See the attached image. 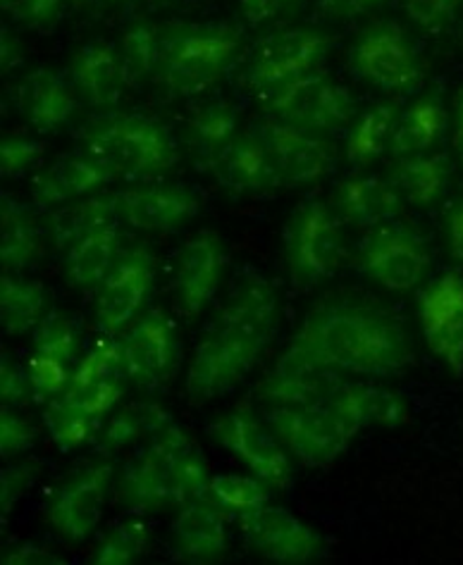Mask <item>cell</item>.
<instances>
[{"label":"cell","instance_id":"cell-3","mask_svg":"<svg viewBox=\"0 0 463 565\" xmlns=\"http://www.w3.org/2000/svg\"><path fill=\"white\" fill-rule=\"evenodd\" d=\"M208 463L185 435L168 425L146 444L117 478V501L131 511H156L187 505L208 494Z\"/></svg>","mask_w":463,"mask_h":565},{"label":"cell","instance_id":"cell-28","mask_svg":"<svg viewBox=\"0 0 463 565\" xmlns=\"http://www.w3.org/2000/svg\"><path fill=\"white\" fill-rule=\"evenodd\" d=\"M339 211L356 225H378L399 213V191L376 177H356L339 186Z\"/></svg>","mask_w":463,"mask_h":565},{"label":"cell","instance_id":"cell-13","mask_svg":"<svg viewBox=\"0 0 463 565\" xmlns=\"http://www.w3.org/2000/svg\"><path fill=\"white\" fill-rule=\"evenodd\" d=\"M423 337L432 353L461 375L463 370V279L444 275L421 294L418 301Z\"/></svg>","mask_w":463,"mask_h":565},{"label":"cell","instance_id":"cell-46","mask_svg":"<svg viewBox=\"0 0 463 565\" xmlns=\"http://www.w3.org/2000/svg\"><path fill=\"white\" fill-rule=\"evenodd\" d=\"M34 441L36 427L6 406V411L0 413V451H3V456H18Z\"/></svg>","mask_w":463,"mask_h":565},{"label":"cell","instance_id":"cell-39","mask_svg":"<svg viewBox=\"0 0 463 565\" xmlns=\"http://www.w3.org/2000/svg\"><path fill=\"white\" fill-rule=\"evenodd\" d=\"M123 373H125L123 344H117V341H111V339L98 341V344L77 363V370L72 373L67 392H80L84 386H92L98 382L119 380Z\"/></svg>","mask_w":463,"mask_h":565},{"label":"cell","instance_id":"cell-54","mask_svg":"<svg viewBox=\"0 0 463 565\" xmlns=\"http://www.w3.org/2000/svg\"><path fill=\"white\" fill-rule=\"evenodd\" d=\"M335 14H358L378 8L385 0H325Z\"/></svg>","mask_w":463,"mask_h":565},{"label":"cell","instance_id":"cell-10","mask_svg":"<svg viewBox=\"0 0 463 565\" xmlns=\"http://www.w3.org/2000/svg\"><path fill=\"white\" fill-rule=\"evenodd\" d=\"M239 527L253 552L273 563L304 565L323 554L318 532L277 505L265 503L259 511L239 515Z\"/></svg>","mask_w":463,"mask_h":565},{"label":"cell","instance_id":"cell-32","mask_svg":"<svg viewBox=\"0 0 463 565\" xmlns=\"http://www.w3.org/2000/svg\"><path fill=\"white\" fill-rule=\"evenodd\" d=\"M444 129V113L435 98L418 100L407 113L399 115L394 127L392 151L399 156H411L428 151L440 139Z\"/></svg>","mask_w":463,"mask_h":565},{"label":"cell","instance_id":"cell-56","mask_svg":"<svg viewBox=\"0 0 463 565\" xmlns=\"http://www.w3.org/2000/svg\"><path fill=\"white\" fill-rule=\"evenodd\" d=\"M459 143H463V113H461V125H459Z\"/></svg>","mask_w":463,"mask_h":565},{"label":"cell","instance_id":"cell-21","mask_svg":"<svg viewBox=\"0 0 463 565\" xmlns=\"http://www.w3.org/2000/svg\"><path fill=\"white\" fill-rule=\"evenodd\" d=\"M172 540L189 561H218L228 554V520L215 501H191L172 523Z\"/></svg>","mask_w":463,"mask_h":565},{"label":"cell","instance_id":"cell-43","mask_svg":"<svg viewBox=\"0 0 463 565\" xmlns=\"http://www.w3.org/2000/svg\"><path fill=\"white\" fill-rule=\"evenodd\" d=\"M119 217V207H117V196L115 199H92L82 203L80 207L67 215L65 227H63V236L65 242H74L80 239L82 234L94 232V230H103V227H115V222Z\"/></svg>","mask_w":463,"mask_h":565},{"label":"cell","instance_id":"cell-11","mask_svg":"<svg viewBox=\"0 0 463 565\" xmlns=\"http://www.w3.org/2000/svg\"><path fill=\"white\" fill-rule=\"evenodd\" d=\"M327 49H330V39L323 32L287 29V32H280L261 43L246 77L251 86L263 94L267 88L313 72V67L325 57Z\"/></svg>","mask_w":463,"mask_h":565},{"label":"cell","instance_id":"cell-36","mask_svg":"<svg viewBox=\"0 0 463 565\" xmlns=\"http://www.w3.org/2000/svg\"><path fill=\"white\" fill-rule=\"evenodd\" d=\"M208 499L215 501L222 511L246 515L263 509L267 499H271V492H267V484L256 475L244 478V475L222 472L213 475L211 482H208Z\"/></svg>","mask_w":463,"mask_h":565},{"label":"cell","instance_id":"cell-6","mask_svg":"<svg viewBox=\"0 0 463 565\" xmlns=\"http://www.w3.org/2000/svg\"><path fill=\"white\" fill-rule=\"evenodd\" d=\"M261 98L282 122L306 131L337 129L354 115V103L345 88L313 72L267 88Z\"/></svg>","mask_w":463,"mask_h":565},{"label":"cell","instance_id":"cell-29","mask_svg":"<svg viewBox=\"0 0 463 565\" xmlns=\"http://www.w3.org/2000/svg\"><path fill=\"white\" fill-rule=\"evenodd\" d=\"M49 316V294L39 281L18 277L0 279V322L6 334H24Z\"/></svg>","mask_w":463,"mask_h":565},{"label":"cell","instance_id":"cell-1","mask_svg":"<svg viewBox=\"0 0 463 565\" xmlns=\"http://www.w3.org/2000/svg\"><path fill=\"white\" fill-rule=\"evenodd\" d=\"M411 359L409 337L394 316L378 306L335 301L306 313L275 367L390 377Z\"/></svg>","mask_w":463,"mask_h":565},{"label":"cell","instance_id":"cell-18","mask_svg":"<svg viewBox=\"0 0 463 565\" xmlns=\"http://www.w3.org/2000/svg\"><path fill=\"white\" fill-rule=\"evenodd\" d=\"M125 373L139 386H158L175 370V334L170 320L154 310L123 341Z\"/></svg>","mask_w":463,"mask_h":565},{"label":"cell","instance_id":"cell-12","mask_svg":"<svg viewBox=\"0 0 463 565\" xmlns=\"http://www.w3.org/2000/svg\"><path fill=\"white\" fill-rule=\"evenodd\" d=\"M154 273L156 260L146 248L127 250L111 267L96 296V320L103 332H119L139 313L154 289Z\"/></svg>","mask_w":463,"mask_h":565},{"label":"cell","instance_id":"cell-5","mask_svg":"<svg viewBox=\"0 0 463 565\" xmlns=\"http://www.w3.org/2000/svg\"><path fill=\"white\" fill-rule=\"evenodd\" d=\"M239 39L232 32H189L162 43L158 74L162 86L177 96H197L228 72Z\"/></svg>","mask_w":463,"mask_h":565},{"label":"cell","instance_id":"cell-26","mask_svg":"<svg viewBox=\"0 0 463 565\" xmlns=\"http://www.w3.org/2000/svg\"><path fill=\"white\" fill-rule=\"evenodd\" d=\"M20 110L39 129L65 125L74 113V96L67 84L51 70H39L22 82L18 92Z\"/></svg>","mask_w":463,"mask_h":565},{"label":"cell","instance_id":"cell-44","mask_svg":"<svg viewBox=\"0 0 463 565\" xmlns=\"http://www.w3.org/2000/svg\"><path fill=\"white\" fill-rule=\"evenodd\" d=\"M27 375L29 382H32V390L41 396L65 394L72 380L63 361L51 359V355L43 353H34L32 359L27 361Z\"/></svg>","mask_w":463,"mask_h":565},{"label":"cell","instance_id":"cell-9","mask_svg":"<svg viewBox=\"0 0 463 565\" xmlns=\"http://www.w3.org/2000/svg\"><path fill=\"white\" fill-rule=\"evenodd\" d=\"M211 435L267 487L285 489L292 482V460L285 446L251 413L234 411L222 415L211 425Z\"/></svg>","mask_w":463,"mask_h":565},{"label":"cell","instance_id":"cell-20","mask_svg":"<svg viewBox=\"0 0 463 565\" xmlns=\"http://www.w3.org/2000/svg\"><path fill=\"white\" fill-rule=\"evenodd\" d=\"M119 217L141 232H170L197 215L199 203L182 186H154L117 196Z\"/></svg>","mask_w":463,"mask_h":565},{"label":"cell","instance_id":"cell-15","mask_svg":"<svg viewBox=\"0 0 463 565\" xmlns=\"http://www.w3.org/2000/svg\"><path fill=\"white\" fill-rule=\"evenodd\" d=\"M428 248L411 232L382 230L361 248L364 273L387 291H409L421 285L428 270Z\"/></svg>","mask_w":463,"mask_h":565},{"label":"cell","instance_id":"cell-24","mask_svg":"<svg viewBox=\"0 0 463 565\" xmlns=\"http://www.w3.org/2000/svg\"><path fill=\"white\" fill-rule=\"evenodd\" d=\"M347 382L339 373L316 367H275L261 386L259 396L282 406L327 404Z\"/></svg>","mask_w":463,"mask_h":565},{"label":"cell","instance_id":"cell-22","mask_svg":"<svg viewBox=\"0 0 463 565\" xmlns=\"http://www.w3.org/2000/svg\"><path fill=\"white\" fill-rule=\"evenodd\" d=\"M213 172L218 182L232 191H265L280 182V172L265 141L253 137H236L218 148Z\"/></svg>","mask_w":463,"mask_h":565},{"label":"cell","instance_id":"cell-35","mask_svg":"<svg viewBox=\"0 0 463 565\" xmlns=\"http://www.w3.org/2000/svg\"><path fill=\"white\" fill-rule=\"evenodd\" d=\"M170 423V415L156 404H131L125 406L103 433V446L106 449H125V446L139 441L141 437H156Z\"/></svg>","mask_w":463,"mask_h":565},{"label":"cell","instance_id":"cell-40","mask_svg":"<svg viewBox=\"0 0 463 565\" xmlns=\"http://www.w3.org/2000/svg\"><path fill=\"white\" fill-rule=\"evenodd\" d=\"M189 134L208 148L228 146L236 134V113L225 103H211L193 113L189 122Z\"/></svg>","mask_w":463,"mask_h":565},{"label":"cell","instance_id":"cell-2","mask_svg":"<svg viewBox=\"0 0 463 565\" xmlns=\"http://www.w3.org/2000/svg\"><path fill=\"white\" fill-rule=\"evenodd\" d=\"M277 291L261 277H251L193 349L187 370V394L203 401L225 394L259 363L277 327Z\"/></svg>","mask_w":463,"mask_h":565},{"label":"cell","instance_id":"cell-38","mask_svg":"<svg viewBox=\"0 0 463 565\" xmlns=\"http://www.w3.org/2000/svg\"><path fill=\"white\" fill-rule=\"evenodd\" d=\"M43 420H46L51 439L63 451L80 449V446H84L94 437L96 429L94 415H88L84 408L74 406L67 398H60L55 404H51L46 413H43Z\"/></svg>","mask_w":463,"mask_h":565},{"label":"cell","instance_id":"cell-37","mask_svg":"<svg viewBox=\"0 0 463 565\" xmlns=\"http://www.w3.org/2000/svg\"><path fill=\"white\" fill-rule=\"evenodd\" d=\"M148 548V527L141 520H123L103 534L92 561L96 565H129Z\"/></svg>","mask_w":463,"mask_h":565},{"label":"cell","instance_id":"cell-51","mask_svg":"<svg viewBox=\"0 0 463 565\" xmlns=\"http://www.w3.org/2000/svg\"><path fill=\"white\" fill-rule=\"evenodd\" d=\"M63 0H6V8L24 22H49Z\"/></svg>","mask_w":463,"mask_h":565},{"label":"cell","instance_id":"cell-53","mask_svg":"<svg viewBox=\"0 0 463 565\" xmlns=\"http://www.w3.org/2000/svg\"><path fill=\"white\" fill-rule=\"evenodd\" d=\"M6 563H63L60 558H55L46 548L39 546H20L10 552V556L6 558Z\"/></svg>","mask_w":463,"mask_h":565},{"label":"cell","instance_id":"cell-48","mask_svg":"<svg viewBox=\"0 0 463 565\" xmlns=\"http://www.w3.org/2000/svg\"><path fill=\"white\" fill-rule=\"evenodd\" d=\"M401 3L415 24L435 29L454 18L461 0H401Z\"/></svg>","mask_w":463,"mask_h":565},{"label":"cell","instance_id":"cell-19","mask_svg":"<svg viewBox=\"0 0 463 565\" xmlns=\"http://www.w3.org/2000/svg\"><path fill=\"white\" fill-rule=\"evenodd\" d=\"M263 141L275 160L280 180L287 184L318 182L330 168V148L306 129L271 122L263 127Z\"/></svg>","mask_w":463,"mask_h":565},{"label":"cell","instance_id":"cell-4","mask_svg":"<svg viewBox=\"0 0 463 565\" xmlns=\"http://www.w3.org/2000/svg\"><path fill=\"white\" fill-rule=\"evenodd\" d=\"M86 153L111 180H146L175 166L168 131L144 117H115L88 131Z\"/></svg>","mask_w":463,"mask_h":565},{"label":"cell","instance_id":"cell-17","mask_svg":"<svg viewBox=\"0 0 463 565\" xmlns=\"http://www.w3.org/2000/svg\"><path fill=\"white\" fill-rule=\"evenodd\" d=\"M222 244L213 234L193 236L172 263V289L185 316H199L213 299L222 279Z\"/></svg>","mask_w":463,"mask_h":565},{"label":"cell","instance_id":"cell-50","mask_svg":"<svg viewBox=\"0 0 463 565\" xmlns=\"http://www.w3.org/2000/svg\"><path fill=\"white\" fill-rule=\"evenodd\" d=\"M34 480V466H12L3 472L0 482V501H3V513L12 509V503L22 497L24 489Z\"/></svg>","mask_w":463,"mask_h":565},{"label":"cell","instance_id":"cell-52","mask_svg":"<svg viewBox=\"0 0 463 565\" xmlns=\"http://www.w3.org/2000/svg\"><path fill=\"white\" fill-rule=\"evenodd\" d=\"M296 3L298 0H239V6H242V14L251 24H261V22L273 20Z\"/></svg>","mask_w":463,"mask_h":565},{"label":"cell","instance_id":"cell-33","mask_svg":"<svg viewBox=\"0 0 463 565\" xmlns=\"http://www.w3.org/2000/svg\"><path fill=\"white\" fill-rule=\"evenodd\" d=\"M397 122V103H382V106L368 110L351 129V137L347 143L349 160L361 162V166L378 160L387 151V146H392Z\"/></svg>","mask_w":463,"mask_h":565},{"label":"cell","instance_id":"cell-27","mask_svg":"<svg viewBox=\"0 0 463 565\" xmlns=\"http://www.w3.org/2000/svg\"><path fill=\"white\" fill-rule=\"evenodd\" d=\"M111 182V174L92 158L57 160L34 182V193L41 203H63L86 191H94Z\"/></svg>","mask_w":463,"mask_h":565},{"label":"cell","instance_id":"cell-25","mask_svg":"<svg viewBox=\"0 0 463 565\" xmlns=\"http://www.w3.org/2000/svg\"><path fill=\"white\" fill-rule=\"evenodd\" d=\"M72 74L80 92L94 106H115L127 84L123 57L106 43H88L74 55Z\"/></svg>","mask_w":463,"mask_h":565},{"label":"cell","instance_id":"cell-41","mask_svg":"<svg viewBox=\"0 0 463 565\" xmlns=\"http://www.w3.org/2000/svg\"><path fill=\"white\" fill-rule=\"evenodd\" d=\"M162 46L154 29L148 26H134L123 39V65L127 72V79H139L158 70L160 65Z\"/></svg>","mask_w":463,"mask_h":565},{"label":"cell","instance_id":"cell-42","mask_svg":"<svg viewBox=\"0 0 463 565\" xmlns=\"http://www.w3.org/2000/svg\"><path fill=\"white\" fill-rule=\"evenodd\" d=\"M74 351H77V332H74L72 320L60 313H49L36 327L34 353L70 363L74 359Z\"/></svg>","mask_w":463,"mask_h":565},{"label":"cell","instance_id":"cell-34","mask_svg":"<svg viewBox=\"0 0 463 565\" xmlns=\"http://www.w3.org/2000/svg\"><path fill=\"white\" fill-rule=\"evenodd\" d=\"M446 162L442 158H407L394 170V189L407 196L413 205H432L446 184Z\"/></svg>","mask_w":463,"mask_h":565},{"label":"cell","instance_id":"cell-45","mask_svg":"<svg viewBox=\"0 0 463 565\" xmlns=\"http://www.w3.org/2000/svg\"><path fill=\"white\" fill-rule=\"evenodd\" d=\"M125 394V386L119 380H111V382H98L92 386H84L80 392H65L63 398L72 401L74 406L84 408L88 415L94 418H103V415L111 413L115 408V404Z\"/></svg>","mask_w":463,"mask_h":565},{"label":"cell","instance_id":"cell-49","mask_svg":"<svg viewBox=\"0 0 463 565\" xmlns=\"http://www.w3.org/2000/svg\"><path fill=\"white\" fill-rule=\"evenodd\" d=\"M32 390V382H29L27 367H20L10 355H3V363H0V398H3L6 406H20L27 401Z\"/></svg>","mask_w":463,"mask_h":565},{"label":"cell","instance_id":"cell-30","mask_svg":"<svg viewBox=\"0 0 463 565\" xmlns=\"http://www.w3.org/2000/svg\"><path fill=\"white\" fill-rule=\"evenodd\" d=\"M41 253L39 230L27 207L3 199V211H0V263L6 270H24L32 265Z\"/></svg>","mask_w":463,"mask_h":565},{"label":"cell","instance_id":"cell-55","mask_svg":"<svg viewBox=\"0 0 463 565\" xmlns=\"http://www.w3.org/2000/svg\"><path fill=\"white\" fill-rule=\"evenodd\" d=\"M450 244L454 256L463 263V203H459L450 215Z\"/></svg>","mask_w":463,"mask_h":565},{"label":"cell","instance_id":"cell-31","mask_svg":"<svg viewBox=\"0 0 463 565\" xmlns=\"http://www.w3.org/2000/svg\"><path fill=\"white\" fill-rule=\"evenodd\" d=\"M117 227H103L82 234L67 250V275L80 287L101 285L113 267Z\"/></svg>","mask_w":463,"mask_h":565},{"label":"cell","instance_id":"cell-14","mask_svg":"<svg viewBox=\"0 0 463 565\" xmlns=\"http://www.w3.org/2000/svg\"><path fill=\"white\" fill-rule=\"evenodd\" d=\"M354 67L385 92H407L421 82V67L397 24H378L358 39Z\"/></svg>","mask_w":463,"mask_h":565},{"label":"cell","instance_id":"cell-8","mask_svg":"<svg viewBox=\"0 0 463 565\" xmlns=\"http://www.w3.org/2000/svg\"><path fill=\"white\" fill-rule=\"evenodd\" d=\"M347 256L345 234L339 222L323 203L304 205L292 222L287 239V260L292 277L318 281L337 273Z\"/></svg>","mask_w":463,"mask_h":565},{"label":"cell","instance_id":"cell-16","mask_svg":"<svg viewBox=\"0 0 463 565\" xmlns=\"http://www.w3.org/2000/svg\"><path fill=\"white\" fill-rule=\"evenodd\" d=\"M113 487V466L98 463L86 468L77 478L70 480L60 492L53 497L49 520L53 527L65 534L67 540L80 542L92 534L101 518L103 509Z\"/></svg>","mask_w":463,"mask_h":565},{"label":"cell","instance_id":"cell-23","mask_svg":"<svg viewBox=\"0 0 463 565\" xmlns=\"http://www.w3.org/2000/svg\"><path fill=\"white\" fill-rule=\"evenodd\" d=\"M354 435L364 427H399L409 420L407 401L380 386L345 384L327 401Z\"/></svg>","mask_w":463,"mask_h":565},{"label":"cell","instance_id":"cell-7","mask_svg":"<svg viewBox=\"0 0 463 565\" xmlns=\"http://www.w3.org/2000/svg\"><path fill=\"white\" fill-rule=\"evenodd\" d=\"M271 425L280 441L311 468L330 466L356 437L330 404L277 408L271 413Z\"/></svg>","mask_w":463,"mask_h":565},{"label":"cell","instance_id":"cell-47","mask_svg":"<svg viewBox=\"0 0 463 565\" xmlns=\"http://www.w3.org/2000/svg\"><path fill=\"white\" fill-rule=\"evenodd\" d=\"M43 146L24 139V137H8L0 143V170L8 177H14L24 172L27 168H32L34 162L41 158Z\"/></svg>","mask_w":463,"mask_h":565}]
</instances>
